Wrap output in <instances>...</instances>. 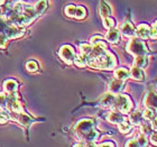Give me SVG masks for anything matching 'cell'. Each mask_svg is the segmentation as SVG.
Masks as SVG:
<instances>
[{"instance_id": "obj_1", "label": "cell", "mask_w": 157, "mask_h": 147, "mask_svg": "<svg viewBox=\"0 0 157 147\" xmlns=\"http://www.w3.org/2000/svg\"><path fill=\"white\" fill-rule=\"evenodd\" d=\"M74 133L80 141L84 143H94L99 137V133L95 129L94 121L91 119H82L75 125Z\"/></svg>"}, {"instance_id": "obj_2", "label": "cell", "mask_w": 157, "mask_h": 147, "mask_svg": "<svg viewBox=\"0 0 157 147\" xmlns=\"http://www.w3.org/2000/svg\"><path fill=\"white\" fill-rule=\"evenodd\" d=\"M86 64L93 69L100 70H112L117 65L116 56L107 49L97 55L86 56Z\"/></svg>"}, {"instance_id": "obj_3", "label": "cell", "mask_w": 157, "mask_h": 147, "mask_svg": "<svg viewBox=\"0 0 157 147\" xmlns=\"http://www.w3.org/2000/svg\"><path fill=\"white\" fill-rule=\"evenodd\" d=\"M128 53H130L132 55H147L148 48L147 46L145 45V43L141 41L139 37H132V38L128 42L127 46H126Z\"/></svg>"}, {"instance_id": "obj_4", "label": "cell", "mask_w": 157, "mask_h": 147, "mask_svg": "<svg viewBox=\"0 0 157 147\" xmlns=\"http://www.w3.org/2000/svg\"><path fill=\"white\" fill-rule=\"evenodd\" d=\"M112 108L115 110L120 111L122 114H128L132 108V101L127 95H116Z\"/></svg>"}, {"instance_id": "obj_5", "label": "cell", "mask_w": 157, "mask_h": 147, "mask_svg": "<svg viewBox=\"0 0 157 147\" xmlns=\"http://www.w3.org/2000/svg\"><path fill=\"white\" fill-rule=\"evenodd\" d=\"M59 57L63 60V62H65L66 64H73L74 60H75V51L71 45H63L59 48Z\"/></svg>"}, {"instance_id": "obj_6", "label": "cell", "mask_w": 157, "mask_h": 147, "mask_svg": "<svg viewBox=\"0 0 157 147\" xmlns=\"http://www.w3.org/2000/svg\"><path fill=\"white\" fill-rule=\"evenodd\" d=\"M20 15L24 17V19L26 21V25H29V24L38 16V14L36 13V10H35V8H34L33 6L25 5V3H24L23 9L20 11Z\"/></svg>"}, {"instance_id": "obj_7", "label": "cell", "mask_w": 157, "mask_h": 147, "mask_svg": "<svg viewBox=\"0 0 157 147\" xmlns=\"http://www.w3.org/2000/svg\"><path fill=\"white\" fill-rule=\"evenodd\" d=\"M144 105L146 108L154 109L157 111V92L156 91H149L147 95H145Z\"/></svg>"}, {"instance_id": "obj_8", "label": "cell", "mask_w": 157, "mask_h": 147, "mask_svg": "<svg viewBox=\"0 0 157 147\" xmlns=\"http://www.w3.org/2000/svg\"><path fill=\"white\" fill-rule=\"evenodd\" d=\"M115 99H116L115 93L108 92V93H105V95H102L99 102H100V106L103 107V108H112L113 102H115Z\"/></svg>"}, {"instance_id": "obj_9", "label": "cell", "mask_w": 157, "mask_h": 147, "mask_svg": "<svg viewBox=\"0 0 157 147\" xmlns=\"http://www.w3.org/2000/svg\"><path fill=\"white\" fill-rule=\"evenodd\" d=\"M135 34L140 39H147L149 38V35H151V27L147 24H140L135 29Z\"/></svg>"}, {"instance_id": "obj_10", "label": "cell", "mask_w": 157, "mask_h": 147, "mask_svg": "<svg viewBox=\"0 0 157 147\" xmlns=\"http://www.w3.org/2000/svg\"><path fill=\"white\" fill-rule=\"evenodd\" d=\"M107 119H108L109 122H111V124H113V125H118V124H120L121 121L126 120V117H124V114H122V112H120V111L113 110L108 114Z\"/></svg>"}, {"instance_id": "obj_11", "label": "cell", "mask_w": 157, "mask_h": 147, "mask_svg": "<svg viewBox=\"0 0 157 147\" xmlns=\"http://www.w3.org/2000/svg\"><path fill=\"white\" fill-rule=\"evenodd\" d=\"M124 80H120V79L116 78L115 80H112V81L109 83V91L117 95V93H119V92L124 89Z\"/></svg>"}, {"instance_id": "obj_12", "label": "cell", "mask_w": 157, "mask_h": 147, "mask_svg": "<svg viewBox=\"0 0 157 147\" xmlns=\"http://www.w3.org/2000/svg\"><path fill=\"white\" fill-rule=\"evenodd\" d=\"M129 76H131L136 81H144L145 80V73L143 71V69L136 65L131 68L130 72H129Z\"/></svg>"}, {"instance_id": "obj_13", "label": "cell", "mask_w": 157, "mask_h": 147, "mask_svg": "<svg viewBox=\"0 0 157 147\" xmlns=\"http://www.w3.org/2000/svg\"><path fill=\"white\" fill-rule=\"evenodd\" d=\"M105 39H107L109 43H111V44H116V43H118L119 39H120V32L118 29H116L115 27H113V28H110V29L108 30L107 35H105Z\"/></svg>"}, {"instance_id": "obj_14", "label": "cell", "mask_w": 157, "mask_h": 147, "mask_svg": "<svg viewBox=\"0 0 157 147\" xmlns=\"http://www.w3.org/2000/svg\"><path fill=\"white\" fill-rule=\"evenodd\" d=\"M129 121L131 122L132 126H139V125L144 121V117H143V112L139 110H136L134 112H131L129 116Z\"/></svg>"}, {"instance_id": "obj_15", "label": "cell", "mask_w": 157, "mask_h": 147, "mask_svg": "<svg viewBox=\"0 0 157 147\" xmlns=\"http://www.w3.org/2000/svg\"><path fill=\"white\" fill-rule=\"evenodd\" d=\"M120 30L126 37H132L135 35V27H134V25L131 23H129V21H126V23L121 26Z\"/></svg>"}, {"instance_id": "obj_16", "label": "cell", "mask_w": 157, "mask_h": 147, "mask_svg": "<svg viewBox=\"0 0 157 147\" xmlns=\"http://www.w3.org/2000/svg\"><path fill=\"white\" fill-rule=\"evenodd\" d=\"M3 89H5L6 93H13V92H17L18 84L13 80H8V81H6L3 83Z\"/></svg>"}, {"instance_id": "obj_17", "label": "cell", "mask_w": 157, "mask_h": 147, "mask_svg": "<svg viewBox=\"0 0 157 147\" xmlns=\"http://www.w3.org/2000/svg\"><path fill=\"white\" fill-rule=\"evenodd\" d=\"M118 128H119V131H120V133H122V134H128V133L132 129V125H131L130 121L124 120V121H121L120 124H118Z\"/></svg>"}, {"instance_id": "obj_18", "label": "cell", "mask_w": 157, "mask_h": 147, "mask_svg": "<svg viewBox=\"0 0 157 147\" xmlns=\"http://www.w3.org/2000/svg\"><path fill=\"white\" fill-rule=\"evenodd\" d=\"M148 64V59H147V55H137L136 56V59H135V65L136 66H139L141 69H144L146 68Z\"/></svg>"}, {"instance_id": "obj_19", "label": "cell", "mask_w": 157, "mask_h": 147, "mask_svg": "<svg viewBox=\"0 0 157 147\" xmlns=\"http://www.w3.org/2000/svg\"><path fill=\"white\" fill-rule=\"evenodd\" d=\"M100 15L102 18L109 17L111 15V7L107 2H101V5H100Z\"/></svg>"}, {"instance_id": "obj_20", "label": "cell", "mask_w": 157, "mask_h": 147, "mask_svg": "<svg viewBox=\"0 0 157 147\" xmlns=\"http://www.w3.org/2000/svg\"><path fill=\"white\" fill-rule=\"evenodd\" d=\"M115 76L117 79H120V80H126V79L129 78V71L124 68H120V69H117L115 72Z\"/></svg>"}, {"instance_id": "obj_21", "label": "cell", "mask_w": 157, "mask_h": 147, "mask_svg": "<svg viewBox=\"0 0 157 147\" xmlns=\"http://www.w3.org/2000/svg\"><path fill=\"white\" fill-rule=\"evenodd\" d=\"M9 101V95L8 93H0V110H7Z\"/></svg>"}, {"instance_id": "obj_22", "label": "cell", "mask_w": 157, "mask_h": 147, "mask_svg": "<svg viewBox=\"0 0 157 147\" xmlns=\"http://www.w3.org/2000/svg\"><path fill=\"white\" fill-rule=\"evenodd\" d=\"M74 64H75L76 66H80V68H84V66H86L88 65V64H86V56L80 53L78 56H75Z\"/></svg>"}, {"instance_id": "obj_23", "label": "cell", "mask_w": 157, "mask_h": 147, "mask_svg": "<svg viewBox=\"0 0 157 147\" xmlns=\"http://www.w3.org/2000/svg\"><path fill=\"white\" fill-rule=\"evenodd\" d=\"M86 16V9H85L83 6H78L76 7L75 9V15H74V18L76 19H83Z\"/></svg>"}, {"instance_id": "obj_24", "label": "cell", "mask_w": 157, "mask_h": 147, "mask_svg": "<svg viewBox=\"0 0 157 147\" xmlns=\"http://www.w3.org/2000/svg\"><path fill=\"white\" fill-rule=\"evenodd\" d=\"M34 8L36 10V13L38 14V15H40V14L44 13L45 9L47 8V1H46V0H40V1H38V2L36 3V6L34 7Z\"/></svg>"}, {"instance_id": "obj_25", "label": "cell", "mask_w": 157, "mask_h": 147, "mask_svg": "<svg viewBox=\"0 0 157 147\" xmlns=\"http://www.w3.org/2000/svg\"><path fill=\"white\" fill-rule=\"evenodd\" d=\"M157 111H155L154 109H151V108H146L143 112V117H144L145 120H151L153 118L156 116Z\"/></svg>"}, {"instance_id": "obj_26", "label": "cell", "mask_w": 157, "mask_h": 147, "mask_svg": "<svg viewBox=\"0 0 157 147\" xmlns=\"http://www.w3.org/2000/svg\"><path fill=\"white\" fill-rule=\"evenodd\" d=\"M140 126H141V134L149 136L153 133V127H151V122H141Z\"/></svg>"}, {"instance_id": "obj_27", "label": "cell", "mask_w": 157, "mask_h": 147, "mask_svg": "<svg viewBox=\"0 0 157 147\" xmlns=\"http://www.w3.org/2000/svg\"><path fill=\"white\" fill-rule=\"evenodd\" d=\"M103 26L107 28V29H110V28H113L116 26V21L115 19H112L111 17H105L103 18Z\"/></svg>"}, {"instance_id": "obj_28", "label": "cell", "mask_w": 157, "mask_h": 147, "mask_svg": "<svg viewBox=\"0 0 157 147\" xmlns=\"http://www.w3.org/2000/svg\"><path fill=\"white\" fill-rule=\"evenodd\" d=\"M91 49H92V45H90V44H81L80 45V53L85 56H88L90 54Z\"/></svg>"}, {"instance_id": "obj_29", "label": "cell", "mask_w": 157, "mask_h": 147, "mask_svg": "<svg viewBox=\"0 0 157 147\" xmlns=\"http://www.w3.org/2000/svg\"><path fill=\"white\" fill-rule=\"evenodd\" d=\"M137 143H138V146H143V147L147 146V144H148L147 136L145 134H140L137 138Z\"/></svg>"}, {"instance_id": "obj_30", "label": "cell", "mask_w": 157, "mask_h": 147, "mask_svg": "<svg viewBox=\"0 0 157 147\" xmlns=\"http://www.w3.org/2000/svg\"><path fill=\"white\" fill-rule=\"evenodd\" d=\"M75 9H76V7L74 6V5H69V6H66V8H65L66 16L74 17V15H75Z\"/></svg>"}, {"instance_id": "obj_31", "label": "cell", "mask_w": 157, "mask_h": 147, "mask_svg": "<svg viewBox=\"0 0 157 147\" xmlns=\"http://www.w3.org/2000/svg\"><path fill=\"white\" fill-rule=\"evenodd\" d=\"M26 69L29 71V72H35L37 71L38 69V65H37V63L35 61H29V62H27L26 64Z\"/></svg>"}, {"instance_id": "obj_32", "label": "cell", "mask_w": 157, "mask_h": 147, "mask_svg": "<svg viewBox=\"0 0 157 147\" xmlns=\"http://www.w3.org/2000/svg\"><path fill=\"white\" fill-rule=\"evenodd\" d=\"M149 37H151L153 39L157 38V21H155V23L153 24V26H151V35H149Z\"/></svg>"}, {"instance_id": "obj_33", "label": "cell", "mask_w": 157, "mask_h": 147, "mask_svg": "<svg viewBox=\"0 0 157 147\" xmlns=\"http://www.w3.org/2000/svg\"><path fill=\"white\" fill-rule=\"evenodd\" d=\"M7 37L3 35L2 33H0V47L1 48H3V47H6V45H7Z\"/></svg>"}, {"instance_id": "obj_34", "label": "cell", "mask_w": 157, "mask_h": 147, "mask_svg": "<svg viewBox=\"0 0 157 147\" xmlns=\"http://www.w3.org/2000/svg\"><path fill=\"white\" fill-rule=\"evenodd\" d=\"M8 119H9V117H8V114H7V111L0 112V124H5Z\"/></svg>"}, {"instance_id": "obj_35", "label": "cell", "mask_w": 157, "mask_h": 147, "mask_svg": "<svg viewBox=\"0 0 157 147\" xmlns=\"http://www.w3.org/2000/svg\"><path fill=\"white\" fill-rule=\"evenodd\" d=\"M149 136H151V137H149V141H151V144L157 146V130H155V133H151Z\"/></svg>"}, {"instance_id": "obj_36", "label": "cell", "mask_w": 157, "mask_h": 147, "mask_svg": "<svg viewBox=\"0 0 157 147\" xmlns=\"http://www.w3.org/2000/svg\"><path fill=\"white\" fill-rule=\"evenodd\" d=\"M101 41H103V37H102L101 35H97V36H93L91 38V44L94 45V44H98V43L101 42Z\"/></svg>"}, {"instance_id": "obj_37", "label": "cell", "mask_w": 157, "mask_h": 147, "mask_svg": "<svg viewBox=\"0 0 157 147\" xmlns=\"http://www.w3.org/2000/svg\"><path fill=\"white\" fill-rule=\"evenodd\" d=\"M151 121V127H153V130H157V114Z\"/></svg>"}, {"instance_id": "obj_38", "label": "cell", "mask_w": 157, "mask_h": 147, "mask_svg": "<svg viewBox=\"0 0 157 147\" xmlns=\"http://www.w3.org/2000/svg\"><path fill=\"white\" fill-rule=\"evenodd\" d=\"M126 146L130 147V146H138V143H137V139H130L129 141H127V144H126Z\"/></svg>"}, {"instance_id": "obj_39", "label": "cell", "mask_w": 157, "mask_h": 147, "mask_svg": "<svg viewBox=\"0 0 157 147\" xmlns=\"http://www.w3.org/2000/svg\"><path fill=\"white\" fill-rule=\"evenodd\" d=\"M99 146H116L115 143H112V141H107V143H102V144H100Z\"/></svg>"}, {"instance_id": "obj_40", "label": "cell", "mask_w": 157, "mask_h": 147, "mask_svg": "<svg viewBox=\"0 0 157 147\" xmlns=\"http://www.w3.org/2000/svg\"><path fill=\"white\" fill-rule=\"evenodd\" d=\"M5 2H6V0H0V6L5 5Z\"/></svg>"}, {"instance_id": "obj_41", "label": "cell", "mask_w": 157, "mask_h": 147, "mask_svg": "<svg viewBox=\"0 0 157 147\" xmlns=\"http://www.w3.org/2000/svg\"><path fill=\"white\" fill-rule=\"evenodd\" d=\"M155 91L157 92V84H156V87H155Z\"/></svg>"}]
</instances>
